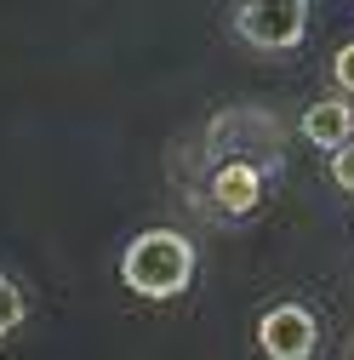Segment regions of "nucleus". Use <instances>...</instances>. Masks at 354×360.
Instances as JSON below:
<instances>
[{"label":"nucleus","instance_id":"nucleus-1","mask_svg":"<svg viewBox=\"0 0 354 360\" xmlns=\"http://www.w3.org/2000/svg\"><path fill=\"white\" fill-rule=\"evenodd\" d=\"M120 281L138 292V297H155V303L189 292V281H195V246H189V235H177V229H143L138 240L120 252Z\"/></svg>","mask_w":354,"mask_h":360},{"label":"nucleus","instance_id":"nucleus-2","mask_svg":"<svg viewBox=\"0 0 354 360\" xmlns=\"http://www.w3.org/2000/svg\"><path fill=\"white\" fill-rule=\"evenodd\" d=\"M235 34L257 52H297L308 34V0H240Z\"/></svg>","mask_w":354,"mask_h":360},{"label":"nucleus","instance_id":"nucleus-3","mask_svg":"<svg viewBox=\"0 0 354 360\" xmlns=\"http://www.w3.org/2000/svg\"><path fill=\"white\" fill-rule=\"evenodd\" d=\"M257 349L269 354V360H308V354L320 349V321L303 303H275L257 321Z\"/></svg>","mask_w":354,"mask_h":360},{"label":"nucleus","instance_id":"nucleus-4","mask_svg":"<svg viewBox=\"0 0 354 360\" xmlns=\"http://www.w3.org/2000/svg\"><path fill=\"white\" fill-rule=\"evenodd\" d=\"M206 200H211V212H223V217H251L263 206V172H257V160H223L211 172V184H206Z\"/></svg>","mask_w":354,"mask_h":360},{"label":"nucleus","instance_id":"nucleus-5","mask_svg":"<svg viewBox=\"0 0 354 360\" xmlns=\"http://www.w3.org/2000/svg\"><path fill=\"white\" fill-rule=\"evenodd\" d=\"M303 138L315 149H337L354 138V98H326V103H308L303 115Z\"/></svg>","mask_w":354,"mask_h":360},{"label":"nucleus","instance_id":"nucleus-6","mask_svg":"<svg viewBox=\"0 0 354 360\" xmlns=\"http://www.w3.org/2000/svg\"><path fill=\"white\" fill-rule=\"evenodd\" d=\"M23 314H29V297L18 292L12 275H0V338H12V332L23 326Z\"/></svg>","mask_w":354,"mask_h":360},{"label":"nucleus","instance_id":"nucleus-7","mask_svg":"<svg viewBox=\"0 0 354 360\" xmlns=\"http://www.w3.org/2000/svg\"><path fill=\"white\" fill-rule=\"evenodd\" d=\"M332 184H337L343 195H354V138L332 149Z\"/></svg>","mask_w":354,"mask_h":360},{"label":"nucleus","instance_id":"nucleus-8","mask_svg":"<svg viewBox=\"0 0 354 360\" xmlns=\"http://www.w3.org/2000/svg\"><path fill=\"white\" fill-rule=\"evenodd\" d=\"M332 80L354 98V40H348V46H337V58H332Z\"/></svg>","mask_w":354,"mask_h":360},{"label":"nucleus","instance_id":"nucleus-9","mask_svg":"<svg viewBox=\"0 0 354 360\" xmlns=\"http://www.w3.org/2000/svg\"><path fill=\"white\" fill-rule=\"evenodd\" d=\"M348 354H354V338H348Z\"/></svg>","mask_w":354,"mask_h":360}]
</instances>
